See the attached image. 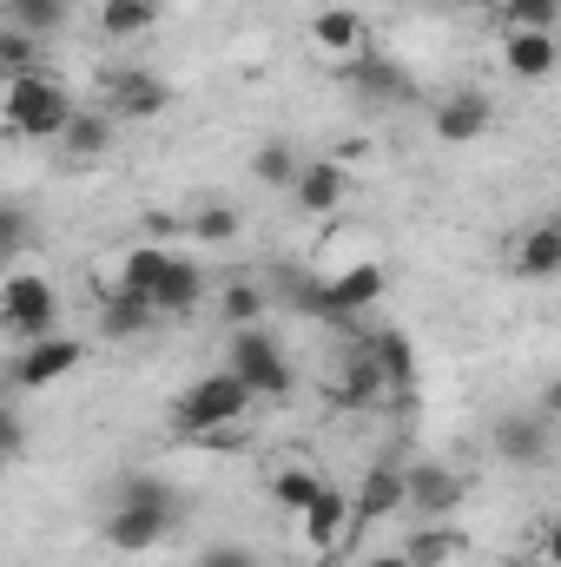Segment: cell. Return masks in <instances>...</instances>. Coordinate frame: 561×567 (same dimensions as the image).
Returning a JSON list of instances; mask_svg holds the SVG:
<instances>
[{
    "label": "cell",
    "mask_w": 561,
    "mask_h": 567,
    "mask_svg": "<svg viewBox=\"0 0 561 567\" xmlns=\"http://www.w3.org/2000/svg\"><path fill=\"white\" fill-rule=\"evenodd\" d=\"M317 488H324V475H310V468H278V475H272V488H265V495H272V502H278L284 515H304V508H310V502H317Z\"/></svg>",
    "instance_id": "f1b7e54d"
},
{
    "label": "cell",
    "mask_w": 561,
    "mask_h": 567,
    "mask_svg": "<svg viewBox=\"0 0 561 567\" xmlns=\"http://www.w3.org/2000/svg\"><path fill=\"white\" fill-rule=\"evenodd\" d=\"M165 271H172V251H165V245H133V251L120 258V284L140 290V297H152Z\"/></svg>",
    "instance_id": "484cf974"
},
{
    "label": "cell",
    "mask_w": 561,
    "mask_h": 567,
    "mask_svg": "<svg viewBox=\"0 0 561 567\" xmlns=\"http://www.w3.org/2000/svg\"><path fill=\"white\" fill-rule=\"evenodd\" d=\"M218 317H225L232 330L265 323V284L258 278H225V290H218Z\"/></svg>",
    "instance_id": "cb8c5ba5"
},
{
    "label": "cell",
    "mask_w": 561,
    "mask_h": 567,
    "mask_svg": "<svg viewBox=\"0 0 561 567\" xmlns=\"http://www.w3.org/2000/svg\"><path fill=\"white\" fill-rule=\"evenodd\" d=\"M442 7H476V0H442Z\"/></svg>",
    "instance_id": "60d3db41"
},
{
    "label": "cell",
    "mask_w": 561,
    "mask_h": 567,
    "mask_svg": "<svg viewBox=\"0 0 561 567\" xmlns=\"http://www.w3.org/2000/svg\"><path fill=\"white\" fill-rule=\"evenodd\" d=\"M185 231H192L198 245H232V238L245 231V218H238L232 205H198V212L185 218Z\"/></svg>",
    "instance_id": "f546056e"
},
{
    "label": "cell",
    "mask_w": 561,
    "mask_h": 567,
    "mask_svg": "<svg viewBox=\"0 0 561 567\" xmlns=\"http://www.w3.org/2000/svg\"><path fill=\"white\" fill-rule=\"evenodd\" d=\"M80 363H86V343L53 330V337H40V343L13 350V363H7V396H27V390H53V383H67Z\"/></svg>",
    "instance_id": "5b68a950"
},
{
    "label": "cell",
    "mask_w": 561,
    "mask_h": 567,
    "mask_svg": "<svg viewBox=\"0 0 561 567\" xmlns=\"http://www.w3.org/2000/svg\"><path fill=\"white\" fill-rule=\"evenodd\" d=\"M159 27V0H100V33L106 40H140Z\"/></svg>",
    "instance_id": "603a6c76"
},
{
    "label": "cell",
    "mask_w": 561,
    "mask_h": 567,
    "mask_svg": "<svg viewBox=\"0 0 561 567\" xmlns=\"http://www.w3.org/2000/svg\"><path fill=\"white\" fill-rule=\"evenodd\" d=\"M502 20L509 27H529V33H555L561 0H502Z\"/></svg>",
    "instance_id": "d6a6232c"
},
{
    "label": "cell",
    "mask_w": 561,
    "mask_h": 567,
    "mask_svg": "<svg viewBox=\"0 0 561 567\" xmlns=\"http://www.w3.org/2000/svg\"><path fill=\"white\" fill-rule=\"evenodd\" d=\"M364 567H417L410 555H377V561H364Z\"/></svg>",
    "instance_id": "ab89813d"
},
{
    "label": "cell",
    "mask_w": 561,
    "mask_h": 567,
    "mask_svg": "<svg viewBox=\"0 0 561 567\" xmlns=\"http://www.w3.org/2000/svg\"><path fill=\"white\" fill-rule=\"evenodd\" d=\"M73 93L60 86V80H47V73H20V80H7V93H0V120H7V133L13 140H53L73 126Z\"/></svg>",
    "instance_id": "6da1fadb"
},
{
    "label": "cell",
    "mask_w": 561,
    "mask_h": 567,
    "mask_svg": "<svg viewBox=\"0 0 561 567\" xmlns=\"http://www.w3.org/2000/svg\"><path fill=\"white\" fill-rule=\"evenodd\" d=\"M0 245H7V251L27 245V212H20V205H0Z\"/></svg>",
    "instance_id": "8d00e7d4"
},
{
    "label": "cell",
    "mask_w": 561,
    "mask_h": 567,
    "mask_svg": "<svg viewBox=\"0 0 561 567\" xmlns=\"http://www.w3.org/2000/svg\"><path fill=\"white\" fill-rule=\"evenodd\" d=\"M344 80H350V93L370 100V106H404V100L417 93V80H410L390 53H357V60L344 66Z\"/></svg>",
    "instance_id": "9c48e42d"
},
{
    "label": "cell",
    "mask_w": 561,
    "mask_h": 567,
    "mask_svg": "<svg viewBox=\"0 0 561 567\" xmlns=\"http://www.w3.org/2000/svg\"><path fill=\"white\" fill-rule=\"evenodd\" d=\"M350 522H357V502H350L337 482H324V488H317V502L297 515V528H304V548H317V555H324V548H337Z\"/></svg>",
    "instance_id": "4fadbf2b"
},
{
    "label": "cell",
    "mask_w": 561,
    "mask_h": 567,
    "mask_svg": "<svg viewBox=\"0 0 561 567\" xmlns=\"http://www.w3.org/2000/svg\"><path fill=\"white\" fill-rule=\"evenodd\" d=\"M404 555H410L417 567H449L456 555H462V535H456V528H429V522H422L417 535L404 542Z\"/></svg>",
    "instance_id": "83f0119b"
},
{
    "label": "cell",
    "mask_w": 561,
    "mask_h": 567,
    "mask_svg": "<svg viewBox=\"0 0 561 567\" xmlns=\"http://www.w3.org/2000/svg\"><path fill=\"white\" fill-rule=\"evenodd\" d=\"M67 7H73V0H7V20L27 27V33H47V27L67 20Z\"/></svg>",
    "instance_id": "1f68e13d"
},
{
    "label": "cell",
    "mask_w": 561,
    "mask_h": 567,
    "mask_svg": "<svg viewBox=\"0 0 561 567\" xmlns=\"http://www.w3.org/2000/svg\"><path fill=\"white\" fill-rule=\"evenodd\" d=\"M364 343H370V357L384 363V377H390L397 390H410V383H417V350H410V337H404V330H370Z\"/></svg>",
    "instance_id": "d4e9b609"
},
{
    "label": "cell",
    "mask_w": 561,
    "mask_h": 567,
    "mask_svg": "<svg viewBox=\"0 0 561 567\" xmlns=\"http://www.w3.org/2000/svg\"><path fill=\"white\" fill-rule=\"evenodd\" d=\"M0 73H7V80L40 73V66H33V33H27V27H13V20L0 27Z\"/></svg>",
    "instance_id": "4dcf8cb0"
},
{
    "label": "cell",
    "mask_w": 561,
    "mask_h": 567,
    "mask_svg": "<svg viewBox=\"0 0 561 567\" xmlns=\"http://www.w3.org/2000/svg\"><path fill=\"white\" fill-rule=\"evenodd\" d=\"M310 47L330 53V60H357V53H370V20L357 7H317L310 13Z\"/></svg>",
    "instance_id": "8fae6325"
},
{
    "label": "cell",
    "mask_w": 561,
    "mask_h": 567,
    "mask_svg": "<svg viewBox=\"0 0 561 567\" xmlns=\"http://www.w3.org/2000/svg\"><path fill=\"white\" fill-rule=\"evenodd\" d=\"M350 502H357V522H384V515L410 508V482H404V468H370Z\"/></svg>",
    "instance_id": "d6986e66"
},
{
    "label": "cell",
    "mask_w": 561,
    "mask_h": 567,
    "mask_svg": "<svg viewBox=\"0 0 561 567\" xmlns=\"http://www.w3.org/2000/svg\"><path fill=\"white\" fill-rule=\"evenodd\" d=\"M542 403H549V416H561V377L549 383V390H542Z\"/></svg>",
    "instance_id": "74e56055"
},
{
    "label": "cell",
    "mask_w": 561,
    "mask_h": 567,
    "mask_svg": "<svg viewBox=\"0 0 561 567\" xmlns=\"http://www.w3.org/2000/svg\"><path fill=\"white\" fill-rule=\"evenodd\" d=\"M165 106H172V86L159 73H145V66H120L113 73V120H152Z\"/></svg>",
    "instance_id": "2e32d148"
},
{
    "label": "cell",
    "mask_w": 561,
    "mask_h": 567,
    "mask_svg": "<svg viewBox=\"0 0 561 567\" xmlns=\"http://www.w3.org/2000/svg\"><path fill=\"white\" fill-rule=\"evenodd\" d=\"M113 140H120L113 133V113H73V126L60 133V152L67 158H106Z\"/></svg>",
    "instance_id": "7402d4cb"
},
{
    "label": "cell",
    "mask_w": 561,
    "mask_h": 567,
    "mask_svg": "<svg viewBox=\"0 0 561 567\" xmlns=\"http://www.w3.org/2000/svg\"><path fill=\"white\" fill-rule=\"evenodd\" d=\"M344 192H350V172H344L337 158H304V172H297V185H290L297 212H310V218H330V212L344 205Z\"/></svg>",
    "instance_id": "5bb4252c"
},
{
    "label": "cell",
    "mask_w": 561,
    "mask_h": 567,
    "mask_svg": "<svg viewBox=\"0 0 561 567\" xmlns=\"http://www.w3.org/2000/svg\"><path fill=\"white\" fill-rule=\"evenodd\" d=\"M489 449L509 468H542L549 462V423L529 416V410H509V416H496V429H489Z\"/></svg>",
    "instance_id": "30bf717a"
},
{
    "label": "cell",
    "mask_w": 561,
    "mask_h": 567,
    "mask_svg": "<svg viewBox=\"0 0 561 567\" xmlns=\"http://www.w3.org/2000/svg\"><path fill=\"white\" fill-rule=\"evenodd\" d=\"M172 522H178L172 502H106L100 542H106L113 555H145V548H159V542L172 535Z\"/></svg>",
    "instance_id": "8992f818"
},
{
    "label": "cell",
    "mask_w": 561,
    "mask_h": 567,
    "mask_svg": "<svg viewBox=\"0 0 561 567\" xmlns=\"http://www.w3.org/2000/svg\"><path fill=\"white\" fill-rule=\"evenodd\" d=\"M192 567H258V561H252L245 542H212V548H198V561Z\"/></svg>",
    "instance_id": "836d02e7"
},
{
    "label": "cell",
    "mask_w": 561,
    "mask_h": 567,
    "mask_svg": "<svg viewBox=\"0 0 561 567\" xmlns=\"http://www.w3.org/2000/svg\"><path fill=\"white\" fill-rule=\"evenodd\" d=\"M0 330H7L13 350L53 337V330H60V290H53V278H40V271H7V284H0Z\"/></svg>",
    "instance_id": "3957f363"
},
{
    "label": "cell",
    "mask_w": 561,
    "mask_h": 567,
    "mask_svg": "<svg viewBox=\"0 0 561 567\" xmlns=\"http://www.w3.org/2000/svg\"><path fill=\"white\" fill-rule=\"evenodd\" d=\"M516 271H522L529 284H549V278H561V231L549 225V218L522 231V245H516Z\"/></svg>",
    "instance_id": "44dd1931"
},
{
    "label": "cell",
    "mask_w": 561,
    "mask_h": 567,
    "mask_svg": "<svg viewBox=\"0 0 561 567\" xmlns=\"http://www.w3.org/2000/svg\"><path fill=\"white\" fill-rule=\"evenodd\" d=\"M502 66H509L516 80H549V73L561 66L555 33H529V27H509V40H502Z\"/></svg>",
    "instance_id": "ac0fdd59"
},
{
    "label": "cell",
    "mask_w": 561,
    "mask_h": 567,
    "mask_svg": "<svg viewBox=\"0 0 561 567\" xmlns=\"http://www.w3.org/2000/svg\"><path fill=\"white\" fill-rule=\"evenodd\" d=\"M140 231H145V245H172V238L185 231V218H172V212H145Z\"/></svg>",
    "instance_id": "d590c367"
},
{
    "label": "cell",
    "mask_w": 561,
    "mask_h": 567,
    "mask_svg": "<svg viewBox=\"0 0 561 567\" xmlns=\"http://www.w3.org/2000/svg\"><path fill=\"white\" fill-rule=\"evenodd\" d=\"M152 323H159V303H152V297L126 290V284H106V290H100V337H106V343H133Z\"/></svg>",
    "instance_id": "7c38bea8"
},
{
    "label": "cell",
    "mask_w": 561,
    "mask_h": 567,
    "mask_svg": "<svg viewBox=\"0 0 561 567\" xmlns=\"http://www.w3.org/2000/svg\"><path fill=\"white\" fill-rule=\"evenodd\" d=\"M390 390H397V383L384 377V363H377L370 343L357 337V350H350V363H344V377H337V403H344V410H377Z\"/></svg>",
    "instance_id": "9a60e30c"
},
{
    "label": "cell",
    "mask_w": 561,
    "mask_h": 567,
    "mask_svg": "<svg viewBox=\"0 0 561 567\" xmlns=\"http://www.w3.org/2000/svg\"><path fill=\"white\" fill-rule=\"evenodd\" d=\"M330 284V317L344 323V317H357V310H370L377 297H384V284H390V271L377 265V258H364V265H350V271H337Z\"/></svg>",
    "instance_id": "e0dca14e"
},
{
    "label": "cell",
    "mask_w": 561,
    "mask_h": 567,
    "mask_svg": "<svg viewBox=\"0 0 561 567\" xmlns=\"http://www.w3.org/2000/svg\"><path fill=\"white\" fill-rule=\"evenodd\" d=\"M404 482H410V508L422 522H442V515H456L469 502V482L449 462H417V468H404Z\"/></svg>",
    "instance_id": "ba28073f"
},
{
    "label": "cell",
    "mask_w": 561,
    "mask_h": 567,
    "mask_svg": "<svg viewBox=\"0 0 561 567\" xmlns=\"http://www.w3.org/2000/svg\"><path fill=\"white\" fill-rule=\"evenodd\" d=\"M549 225H555V231H561V212H555V218H549Z\"/></svg>",
    "instance_id": "b9f144b4"
},
{
    "label": "cell",
    "mask_w": 561,
    "mask_h": 567,
    "mask_svg": "<svg viewBox=\"0 0 561 567\" xmlns=\"http://www.w3.org/2000/svg\"><path fill=\"white\" fill-rule=\"evenodd\" d=\"M225 370H232V377H245V390H252V396H265V403H284V396L297 390V370H290L284 343L265 330V323L232 330V357H225Z\"/></svg>",
    "instance_id": "277c9868"
},
{
    "label": "cell",
    "mask_w": 561,
    "mask_h": 567,
    "mask_svg": "<svg viewBox=\"0 0 561 567\" xmlns=\"http://www.w3.org/2000/svg\"><path fill=\"white\" fill-rule=\"evenodd\" d=\"M252 403H258V396L245 390V377L212 370V377H198V383L178 390V403H172V429H178V435H218V429L245 423Z\"/></svg>",
    "instance_id": "7a4b0ae2"
},
{
    "label": "cell",
    "mask_w": 561,
    "mask_h": 567,
    "mask_svg": "<svg viewBox=\"0 0 561 567\" xmlns=\"http://www.w3.org/2000/svg\"><path fill=\"white\" fill-rule=\"evenodd\" d=\"M0 449H7V455H20V449H27V423H20V396H7V410H0Z\"/></svg>",
    "instance_id": "e575fe53"
},
{
    "label": "cell",
    "mask_w": 561,
    "mask_h": 567,
    "mask_svg": "<svg viewBox=\"0 0 561 567\" xmlns=\"http://www.w3.org/2000/svg\"><path fill=\"white\" fill-rule=\"evenodd\" d=\"M542 548H549V561L561 567V522H555V528H549V542H542Z\"/></svg>",
    "instance_id": "f35d334b"
},
{
    "label": "cell",
    "mask_w": 561,
    "mask_h": 567,
    "mask_svg": "<svg viewBox=\"0 0 561 567\" xmlns=\"http://www.w3.org/2000/svg\"><path fill=\"white\" fill-rule=\"evenodd\" d=\"M297 172H304V158H297L284 140H265L258 152H252V178H258V185H272V192H290V185H297Z\"/></svg>",
    "instance_id": "4316f807"
},
{
    "label": "cell",
    "mask_w": 561,
    "mask_h": 567,
    "mask_svg": "<svg viewBox=\"0 0 561 567\" xmlns=\"http://www.w3.org/2000/svg\"><path fill=\"white\" fill-rule=\"evenodd\" d=\"M489 126H496V100H489V93H476V86L442 93V100H436V113H429V133H436L442 145H476Z\"/></svg>",
    "instance_id": "52a82bcc"
},
{
    "label": "cell",
    "mask_w": 561,
    "mask_h": 567,
    "mask_svg": "<svg viewBox=\"0 0 561 567\" xmlns=\"http://www.w3.org/2000/svg\"><path fill=\"white\" fill-rule=\"evenodd\" d=\"M152 303H159V317H185V310H198V303H205V271H198L192 258H178V251H172V271L159 278Z\"/></svg>",
    "instance_id": "ffe728a7"
}]
</instances>
